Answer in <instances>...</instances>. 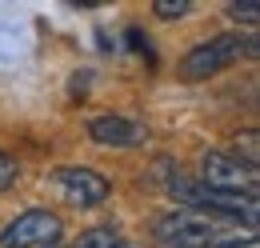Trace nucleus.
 <instances>
[{
    "instance_id": "f257e3e1",
    "label": "nucleus",
    "mask_w": 260,
    "mask_h": 248,
    "mask_svg": "<svg viewBox=\"0 0 260 248\" xmlns=\"http://www.w3.org/2000/svg\"><path fill=\"white\" fill-rule=\"evenodd\" d=\"M152 232L164 248H232L256 240L252 228H244L228 216H216L208 208H176V212L156 220Z\"/></svg>"
},
{
    "instance_id": "f03ea898",
    "label": "nucleus",
    "mask_w": 260,
    "mask_h": 248,
    "mask_svg": "<svg viewBox=\"0 0 260 248\" xmlns=\"http://www.w3.org/2000/svg\"><path fill=\"white\" fill-rule=\"evenodd\" d=\"M244 56H256V36L252 32H224V36H212V40L188 48L176 72H180V80H208Z\"/></svg>"
},
{
    "instance_id": "7ed1b4c3",
    "label": "nucleus",
    "mask_w": 260,
    "mask_h": 248,
    "mask_svg": "<svg viewBox=\"0 0 260 248\" xmlns=\"http://www.w3.org/2000/svg\"><path fill=\"white\" fill-rule=\"evenodd\" d=\"M48 188L72 208H96V204H104L112 196L108 176H100L96 168H84V164H60L48 176Z\"/></svg>"
},
{
    "instance_id": "20e7f679",
    "label": "nucleus",
    "mask_w": 260,
    "mask_h": 248,
    "mask_svg": "<svg viewBox=\"0 0 260 248\" xmlns=\"http://www.w3.org/2000/svg\"><path fill=\"white\" fill-rule=\"evenodd\" d=\"M200 184L212 192H236V196H256L260 172L256 164H244L232 152H204L200 156Z\"/></svg>"
},
{
    "instance_id": "39448f33",
    "label": "nucleus",
    "mask_w": 260,
    "mask_h": 248,
    "mask_svg": "<svg viewBox=\"0 0 260 248\" xmlns=\"http://www.w3.org/2000/svg\"><path fill=\"white\" fill-rule=\"evenodd\" d=\"M64 236V220L48 208H28L0 232V248H52Z\"/></svg>"
},
{
    "instance_id": "423d86ee",
    "label": "nucleus",
    "mask_w": 260,
    "mask_h": 248,
    "mask_svg": "<svg viewBox=\"0 0 260 248\" xmlns=\"http://www.w3.org/2000/svg\"><path fill=\"white\" fill-rule=\"evenodd\" d=\"M88 136L96 140L100 148H136V144L148 140V128L112 112V116H92L88 120Z\"/></svg>"
},
{
    "instance_id": "0eeeda50",
    "label": "nucleus",
    "mask_w": 260,
    "mask_h": 248,
    "mask_svg": "<svg viewBox=\"0 0 260 248\" xmlns=\"http://www.w3.org/2000/svg\"><path fill=\"white\" fill-rule=\"evenodd\" d=\"M228 16H232L236 24H248V28H252L260 20V0H232V4H228Z\"/></svg>"
},
{
    "instance_id": "6e6552de",
    "label": "nucleus",
    "mask_w": 260,
    "mask_h": 248,
    "mask_svg": "<svg viewBox=\"0 0 260 248\" xmlns=\"http://www.w3.org/2000/svg\"><path fill=\"white\" fill-rule=\"evenodd\" d=\"M116 244H120V232H112V228H88L76 248H116Z\"/></svg>"
},
{
    "instance_id": "1a4fd4ad",
    "label": "nucleus",
    "mask_w": 260,
    "mask_h": 248,
    "mask_svg": "<svg viewBox=\"0 0 260 248\" xmlns=\"http://www.w3.org/2000/svg\"><path fill=\"white\" fill-rule=\"evenodd\" d=\"M188 8H192V0H152V12L160 20H180Z\"/></svg>"
},
{
    "instance_id": "9d476101",
    "label": "nucleus",
    "mask_w": 260,
    "mask_h": 248,
    "mask_svg": "<svg viewBox=\"0 0 260 248\" xmlns=\"http://www.w3.org/2000/svg\"><path fill=\"white\" fill-rule=\"evenodd\" d=\"M16 176H20V164L8 152H0V192H8V188L16 184Z\"/></svg>"
},
{
    "instance_id": "9b49d317",
    "label": "nucleus",
    "mask_w": 260,
    "mask_h": 248,
    "mask_svg": "<svg viewBox=\"0 0 260 248\" xmlns=\"http://www.w3.org/2000/svg\"><path fill=\"white\" fill-rule=\"evenodd\" d=\"M116 248H140V244H132V240H124V236H120V244Z\"/></svg>"
},
{
    "instance_id": "f8f14e48",
    "label": "nucleus",
    "mask_w": 260,
    "mask_h": 248,
    "mask_svg": "<svg viewBox=\"0 0 260 248\" xmlns=\"http://www.w3.org/2000/svg\"><path fill=\"white\" fill-rule=\"evenodd\" d=\"M52 248H68V244H52ZM72 248H76V244H72Z\"/></svg>"
}]
</instances>
